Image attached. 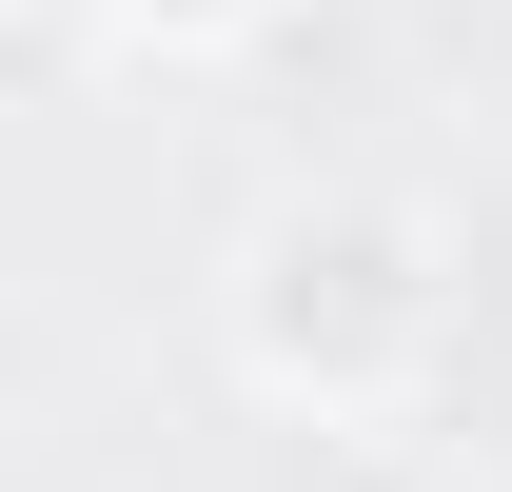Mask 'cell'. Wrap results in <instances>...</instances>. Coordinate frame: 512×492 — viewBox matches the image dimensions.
I'll return each mask as SVG.
<instances>
[{"instance_id":"2","label":"cell","mask_w":512,"mask_h":492,"mask_svg":"<svg viewBox=\"0 0 512 492\" xmlns=\"http://www.w3.org/2000/svg\"><path fill=\"white\" fill-rule=\"evenodd\" d=\"M99 20H138V40H237L256 0H99Z\"/></svg>"},{"instance_id":"1","label":"cell","mask_w":512,"mask_h":492,"mask_svg":"<svg viewBox=\"0 0 512 492\" xmlns=\"http://www.w3.org/2000/svg\"><path fill=\"white\" fill-rule=\"evenodd\" d=\"M453 355V237L414 197H276L237 237V374L276 414H394Z\"/></svg>"}]
</instances>
